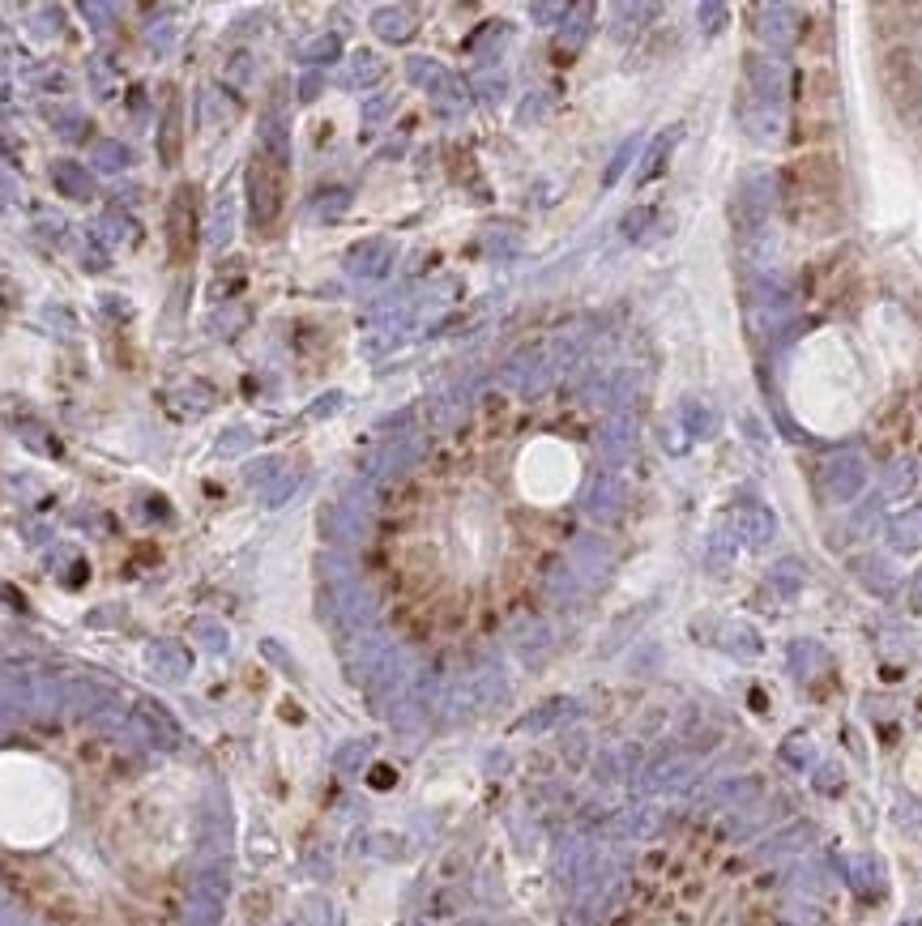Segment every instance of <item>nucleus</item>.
I'll use <instances>...</instances> for the list:
<instances>
[{
	"instance_id": "obj_1",
	"label": "nucleus",
	"mask_w": 922,
	"mask_h": 926,
	"mask_svg": "<svg viewBox=\"0 0 922 926\" xmlns=\"http://www.w3.org/2000/svg\"><path fill=\"white\" fill-rule=\"evenodd\" d=\"M193 201H197V188L184 184L176 193V205H171V257H176L180 265L197 252V210H193Z\"/></svg>"
}]
</instances>
